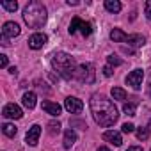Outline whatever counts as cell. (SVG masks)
Masks as SVG:
<instances>
[{
    "label": "cell",
    "instance_id": "cell-1",
    "mask_svg": "<svg viewBox=\"0 0 151 151\" xmlns=\"http://www.w3.org/2000/svg\"><path fill=\"white\" fill-rule=\"evenodd\" d=\"M89 107H91V112H93L94 121L100 126H103V128L112 126L119 119V112H117L114 101L109 100L103 94H98V93L93 94L91 96V101H89Z\"/></svg>",
    "mask_w": 151,
    "mask_h": 151
},
{
    "label": "cell",
    "instance_id": "cell-2",
    "mask_svg": "<svg viewBox=\"0 0 151 151\" xmlns=\"http://www.w3.org/2000/svg\"><path fill=\"white\" fill-rule=\"evenodd\" d=\"M52 66H53V69L60 75L64 80L75 78L77 62H75V59H73L69 53H66V52H57V53H53V57H52Z\"/></svg>",
    "mask_w": 151,
    "mask_h": 151
},
{
    "label": "cell",
    "instance_id": "cell-3",
    "mask_svg": "<svg viewBox=\"0 0 151 151\" xmlns=\"http://www.w3.org/2000/svg\"><path fill=\"white\" fill-rule=\"evenodd\" d=\"M46 18H48V11H46V7L41 4V2H29L27 6H25V9H23V20H25V23L30 27V29H39V27H43L45 25V22H46Z\"/></svg>",
    "mask_w": 151,
    "mask_h": 151
},
{
    "label": "cell",
    "instance_id": "cell-4",
    "mask_svg": "<svg viewBox=\"0 0 151 151\" xmlns=\"http://www.w3.org/2000/svg\"><path fill=\"white\" fill-rule=\"evenodd\" d=\"M75 78L82 84H94L96 80V71H94V66L91 62H84V64H78L77 66V71H75Z\"/></svg>",
    "mask_w": 151,
    "mask_h": 151
},
{
    "label": "cell",
    "instance_id": "cell-5",
    "mask_svg": "<svg viewBox=\"0 0 151 151\" xmlns=\"http://www.w3.org/2000/svg\"><path fill=\"white\" fill-rule=\"evenodd\" d=\"M69 34H77V32H80L82 36H91L93 34V25L89 23V22H84L82 18H78V16H75L73 20H71V23H69Z\"/></svg>",
    "mask_w": 151,
    "mask_h": 151
},
{
    "label": "cell",
    "instance_id": "cell-6",
    "mask_svg": "<svg viewBox=\"0 0 151 151\" xmlns=\"http://www.w3.org/2000/svg\"><path fill=\"white\" fill-rule=\"evenodd\" d=\"M142 80H144V71L142 69H133L128 77H126V84L132 89H135V91H139L142 87Z\"/></svg>",
    "mask_w": 151,
    "mask_h": 151
},
{
    "label": "cell",
    "instance_id": "cell-7",
    "mask_svg": "<svg viewBox=\"0 0 151 151\" xmlns=\"http://www.w3.org/2000/svg\"><path fill=\"white\" fill-rule=\"evenodd\" d=\"M64 109L69 112V114H80L84 110V101L75 98V96H68L64 100Z\"/></svg>",
    "mask_w": 151,
    "mask_h": 151
},
{
    "label": "cell",
    "instance_id": "cell-8",
    "mask_svg": "<svg viewBox=\"0 0 151 151\" xmlns=\"http://www.w3.org/2000/svg\"><path fill=\"white\" fill-rule=\"evenodd\" d=\"M29 46L32 48V50H39V48H43L46 43H48V36L46 34H43V32H36V34H32L30 37H29Z\"/></svg>",
    "mask_w": 151,
    "mask_h": 151
},
{
    "label": "cell",
    "instance_id": "cell-9",
    "mask_svg": "<svg viewBox=\"0 0 151 151\" xmlns=\"http://www.w3.org/2000/svg\"><path fill=\"white\" fill-rule=\"evenodd\" d=\"M20 32H22V29H20V25L14 23V22H6L4 27H2V37H6V39L16 37V36H20Z\"/></svg>",
    "mask_w": 151,
    "mask_h": 151
},
{
    "label": "cell",
    "instance_id": "cell-10",
    "mask_svg": "<svg viewBox=\"0 0 151 151\" xmlns=\"http://www.w3.org/2000/svg\"><path fill=\"white\" fill-rule=\"evenodd\" d=\"M2 116L7 117V119H20L23 116L22 109L16 105V103H7L4 109H2Z\"/></svg>",
    "mask_w": 151,
    "mask_h": 151
},
{
    "label": "cell",
    "instance_id": "cell-11",
    "mask_svg": "<svg viewBox=\"0 0 151 151\" xmlns=\"http://www.w3.org/2000/svg\"><path fill=\"white\" fill-rule=\"evenodd\" d=\"M39 135H41V126H39V124H32V126L29 128L27 135H25V142H27L29 146H36L37 140H39Z\"/></svg>",
    "mask_w": 151,
    "mask_h": 151
},
{
    "label": "cell",
    "instance_id": "cell-12",
    "mask_svg": "<svg viewBox=\"0 0 151 151\" xmlns=\"http://www.w3.org/2000/svg\"><path fill=\"white\" fill-rule=\"evenodd\" d=\"M103 140L109 142V144H114V146H121V144H123L121 133L116 132V130H107V132L103 133Z\"/></svg>",
    "mask_w": 151,
    "mask_h": 151
},
{
    "label": "cell",
    "instance_id": "cell-13",
    "mask_svg": "<svg viewBox=\"0 0 151 151\" xmlns=\"http://www.w3.org/2000/svg\"><path fill=\"white\" fill-rule=\"evenodd\" d=\"M75 142H77V132H75L73 128H68V130L64 132V140H62V146H64L66 149H69Z\"/></svg>",
    "mask_w": 151,
    "mask_h": 151
},
{
    "label": "cell",
    "instance_id": "cell-14",
    "mask_svg": "<svg viewBox=\"0 0 151 151\" xmlns=\"http://www.w3.org/2000/svg\"><path fill=\"white\" fill-rule=\"evenodd\" d=\"M43 110H45L46 114L57 117V116H60V110H62V109H60L59 103H53V101H43Z\"/></svg>",
    "mask_w": 151,
    "mask_h": 151
},
{
    "label": "cell",
    "instance_id": "cell-15",
    "mask_svg": "<svg viewBox=\"0 0 151 151\" xmlns=\"http://www.w3.org/2000/svg\"><path fill=\"white\" fill-rule=\"evenodd\" d=\"M126 43H128V46H132V48H140V46H144L146 39H144V36H140V34H132V36H128Z\"/></svg>",
    "mask_w": 151,
    "mask_h": 151
},
{
    "label": "cell",
    "instance_id": "cell-16",
    "mask_svg": "<svg viewBox=\"0 0 151 151\" xmlns=\"http://www.w3.org/2000/svg\"><path fill=\"white\" fill-rule=\"evenodd\" d=\"M36 100H37L36 93L29 91V93H25V94H23V98H22V103H23V107H27L29 110H32V109L36 107Z\"/></svg>",
    "mask_w": 151,
    "mask_h": 151
},
{
    "label": "cell",
    "instance_id": "cell-17",
    "mask_svg": "<svg viewBox=\"0 0 151 151\" xmlns=\"http://www.w3.org/2000/svg\"><path fill=\"white\" fill-rule=\"evenodd\" d=\"M110 39H112L114 43H126L128 36H126L121 29H112V30H110Z\"/></svg>",
    "mask_w": 151,
    "mask_h": 151
},
{
    "label": "cell",
    "instance_id": "cell-18",
    "mask_svg": "<svg viewBox=\"0 0 151 151\" xmlns=\"http://www.w3.org/2000/svg\"><path fill=\"white\" fill-rule=\"evenodd\" d=\"M121 2H119V0H105V9L109 11V13H119L121 11Z\"/></svg>",
    "mask_w": 151,
    "mask_h": 151
},
{
    "label": "cell",
    "instance_id": "cell-19",
    "mask_svg": "<svg viewBox=\"0 0 151 151\" xmlns=\"http://www.w3.org/2000/svg\"><path fill=\"white\" fill-rule=\"evenodd\" d=\"M123 112L126 116H137V101H128L123 105Z\"/></svg>",
    "mask_w": 151,
    "mask_h": 151
},
{
    "label": "cell",
    "instance_id": "cell-20",
    "mask_svg": "<svg viewBox=\"0 0 151 151\" xmlns=\"http://www.w3.org/2000/svg\"><path fill=\"white\" fill-rule=\"evenodd\" d=\"M110 93H112V98L117 100V101H124V100H126V91L121 89V87H112Z\"/></svg>",
    "mask_w": 151,
    "mask_h": 151
},
{
    "label": "cell",
    "instance_id": "cell-21",
    "mask_svg": "<svg viewBox=\"0 0 151 151\" xmlns=\"http://www.w3.org/2000/svg\"><path fill=\"white\" fill-rule=\"evenodd\" d=\"M2 132H4L6 137H14L16 132H18V128H16L14 124H11V123H4V124H2Z\"/></svg>",
    "mask_w": 151,
    "mask_h": 151
},
{
    "label": "cell",
    "instance_id": "cell-22",
    "mask_svg": "<svg viewBox=\"0 0 151 151\" xmlns=\"http://www.w3.org/2000/svg\"><path fill=\"white\" fill-rule=\"evenodd\" d=\"M46 126H48V133H50V135H57V133L60 132V128H62L59 121H50Z\"/></svg>",
    "mask_w": 151,
    "mask_h": 151
},
{
    "label": "cell",
    "instance_id": "cell-23",
    "mask_svg": "<svg viewBox=\"0 0 151 151\" xmlns=\"http://www.w3.org/2000/svg\"><path fill=\"white\" fill-rule=\"evenodd\" d=\"M0 6H2L6 11H9V13H14V11L18 9V2H7V0H4Z\"/></svg>",
    "mask_w": 151,
    "mask_h": 151
},
{
    "label": "cell",
    "instance_id": "cell-24",
    "mask_svg": "<svg viewBox=\"0 0 151 151\" xmlns=\"http://www.w3.org/2000/svg\"><path fill=\"white\" fill-rule=\"evenodd\" d=\"M107 62H109V66H121L123 64V60L117 55H109L107 57Z\"/></svg>",
    "mask_w": 151,
    "mask_h": 151
},
{
    "label": "cell",
    "instance_id": "cell-25",
    "mask_svg": "<svg viewBox=\"0 0 151 151\" xmlns=\"http://www.w3.org/2000/svg\"><path fill=\"white\" fill-rule=\"evenodd\" d=\"M147 137H149V130L147 128H139L137 130V139L139 140H146Z\"/></svg>",
    "mask_w": 151,
    "mask_h": 151
},
{
    "label": "cell",
    "instance_id": "cell-26",
    "mask_svg": "<svg viewBox=\"0 0 151 151\" xmlns=\"http://www.w3.org/2000/svg\"><path fill=\"white\" fill-rule=\"evenodd\" d=\"M144 14H146V18L151 22V0H147L146 6H144Z\"/></svg>",
    "mask_w": 151,
    "mask_h": 151
},
{
    "label": "cell",
    "instance_id": "cell-27",
    "mask_svg": "<svg viewBox=\"0 0 151 151\" xmlns=\"http://www.w3.org/2000/svg\"><path fill=\"white\" fill-rule=\"evenodd\" d=\"M121 128H123V133H132V132L135 130V126H133L132 123H124Z\"/></svg>",
    "mask_w": 151,
    "mask_h": 151
},
{
    "label": "cell",
    "instance_id": "cell-28",
    "mask_svg": "<svg viewBox=\"0 0 151 151\" xmlns=\"http://www.w3.org/2000/svg\"><path fill=\"white\" fill-rule=\"evenodd\" d=\"M103 75H105V77H112V75H114L112 66H105V68H103Z\"/></svg>",
    "mask_w": 151,
    "mask_h": 151
},
{
    "label": "cell",
    "instance_id": "cell-29",
    "mask_svg": "<svg viewBox=\"0 0 151 151\" xmlns=\"http://www.w3.org/2000/svg\"><path fill=\"white\" fill-rule=\"evenodd\" d=\"M0 68H7V55H0Z\"/></svg>",
    "mask_w": 151,
    "mask_h": 151
},
{
    "label": "cell",
    "instance_id": "cell-30",
    "mask_svg": "<svg viewBox=\"0 0 151 151\" xmlns=\"http://www.w3.org/2000/svg\"><path fill=\"white\" fill-rule=\"evenodd\" d=\"M126 151H142V147H139V146H132V147H128Z\"/></svg>",
    "mask_w": 151,
    "mask_h": 151
},
{
    "label": "cell",
    "instance_id": "cell-31",
    "mask_svg": "<svg viewBox=\"0 0 151 151\" xmlns=\"http://www.w3.org/2000/svg\"><path fill=\"white\" fill-rule=\"evenodd\" d=\"M9 73H11V75H16V73H18V69L13 66V68H9Z\"/></svg>",
    "mask_w": 151,
    "mask_h": 151
},
{
    "label": "cell",
    "instance_id": "cell-32",
    "mask_svg": "<svg viewBox=\"0 0 151 151\" xmlns=\"http://www.w3.org/2000/svg\"><path fill=\"white\" fill-rule=\"evenodd\" d=\"M98 151H110L109 147H105V146H101V147H98Z\"/></svg>",
    "mask_w": 151,
    "mask_h": 151
},
{
    "label": "cell",
    "instance_id": "cell-33",
    "mask_svg": "<svg viewBox=\"0 0 151 151\" xmlns=\"http://www.w3.org/2000/svg\"><path fill=\"white\" fill-rule=\"evenodd\" d=\"M147 130H149V132H151V121H149V128H147Z\"/></svg>",
    "mask_w": 151,
    "mask_h": 151
},
{
    "label": "cell",
    "instance_id": "cell-34",
    "mask_svg": "<svg viewBox=\"0 0 151 151\" xmlns=\"http://www.w3.org/2000/svg\"><path fill=\"white\" fill-rule=\"evenodd\" d=\"M149 96H151V84H149Z\"/></svg>",
    "mask_w": 151,
    "mask_h": 151
}]
</instances>
